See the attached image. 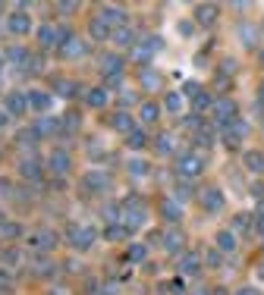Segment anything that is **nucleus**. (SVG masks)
<instances>
[{
	"instance_id": "b1692460",
	"label": "nucleus",
	"mask_w": 264,
	"mask_h": 295,
	"mask_svg": "<svg viewBox=\"0 0 264 295\" xmlns=\"http://www.w3.org/2000/svg\"><path fill=\"white\" fill-rule=\"evenodd\" d=\"M126 213V229H135L138 223H142V211L138 207H129V211H123Z\"/></svg>"
},
{
	"instance_id": "4be33fe9",
	"label": "nucleus",
	"mask_w": 264,
	"mask_h": 295,
	"mask_svg": "<svg viewBox=\"0 0 264 295\" xmlns=\"http://www.w3.org/2000/svg\"><path fill=\"white\" fill-rule=\"evenodd\" d=\"M91 242H95V229H79V236H76V248H88Z\"/></svg>"
},
{
	"instance_id": "bb28decb",
	"label": "nucleus",
	"mask_w": 264,
	"mask_h": 295,
	"mask_svg": "<svg viewBox=\"0 0 264 295\" xmlns=\"http://www.w3.org/2000/svg\"><path fill=\"white\" fill-rule=\"evenodd\" d=\"M114 41L123 44V48H129V44H132V32H129V29H116V32H114Z\"/></svg>"
},
{
	"instance_id": "f03ea898",
	"label": "nucleus",
	"mask_w": 264,
	"mask_h": 295,
	"mask_svg": "<svg viewBox=\"0 0 264 295\" xmlns=\"http://www.w3.org/2000/svg\"><path fill=\"white\" fill-rule=\"evenodd\" d=\"M214 110H217V123H220V126H227V123H233V119H236V104L230 98L214 100Z\"/></svg>"
},
{
	"instance_id": "4468645a",
	"label": "nucleus",
	"mask_w": 264,
	"mask_h": 295,
	"mask_svg": "<svg viewBox=\"0 0 264 295\" xmlns=\"http://www.w3.org/2000/svg\"><path fill=\"white\" fill-rule=\"evenodd\" d=\"M88 32H91V38H98V41H104V38L110 35V29H107V22H104L101 16L98 19H91V25H88Z\"/></svg>"
},
{
	"instance_id": "79ce46f5",
	"label": "nucleus",
	"mask_w": 264,
	"mask_h": 295,
	"mask_svg": "<svg viewBox=\"0 0 264 295\" xmlns=\"http://www.w3.org/2000/svg\"><path fill=\"white\" fill-rule=\"evenodd\" d=\"M79 3H57V10H63V13H69V10H76Z\"/></svg>"
},
{
	"instance_id": "f8f14e48",
	"label": "nucleus",
	"mask_w": 264,
	"mask_h": 295,
	"mask_svg": "<svg viewBox=\"0 0 264 295\" xmlns=\"http://www.w3.org/2000/svg\"><path fill=\"white\" fill-rule=\"evenodd\" d=\"M29 245L32 248H54L57 239H54V232H35V236L29 239Z\"/></svg>"
},
{
	"instance_id": "4c0bfd02",
	"label": "nucleus",
	"mask_w": 264,
	"mask_h": 295,
	"mask_svg": "<svg viewBox=\"0 0 264 295\" xmlns=\"http://www.w3.org/2000/svg\"><path fill=\"white\" fill-rule=\"evenodd\" d=\"M129 173H135V176H142V173H148V166H145L142 160H132V164H129Z\"/></svg>"
},
{
	"instance_id": "2eb2a0df",
	"label": "nucleus",
	"mask_w": 264,
	"mask_h": 295,
	"mask_svg": "<svg viewBox=\"0 0 264 295\" xmlns=\"http://www.w3.org/2000/svg\"><path fill=\"white\" fill-rule=\"evenodd\" d=\"M164 248H167V251H180V248H182V232L180 229H170L167 236H164Z\"/></svg>"
},
{
	"instance_id": "cd10ccee",
	"label": "nucleus",
	"mask_w": 264,
	"mask_h": 295,
	"mask_svg": "<svg viewBox=\"0 0 264 295\" xmlns=\"http://www.w3.org/2000/svg\"><path fill=\"white\" fill-rule=\"evenodd\" d=\"M29 100H32V107H35V110H44V107L50 104V98H48V95H41V91H35V95H29Z\"/></svg>"
},
{
	"instance_id": "c756f323",
	"label": "nucleus",
	"mask_w": 264,
	"mask_h": 295,
	"mask_svg": "<svg viewBox=\"0 0 264 295\" xmlns=\"http://www.w3.org/2000/svg\"><path fill=\"white\" fill-rule=\"evenodd\" d=\"M19 232H22V226H16V223H3L0 226V236L3 239H13V236H19Z\"/></svg>"
},
{
	"instance_id": "412c9836",
	"label": "nucleus",
	"mask_w": 264,
	"mask_h": 295,
	"mask_svg": "<svg viewBox=\"0 0 264 295\" xmlns=\"http://www.w3.org/2000/svg\"><path fill=\"white\" fill-rule=\"evenodd\" d=\"M192 107H195V113H204V110H211L214 104H211V98L204 95V91H198V95L192 98Z\"/></svg>"
},
{
	"instance_id": "f704fd0d",
	"label": "nucleus",
	"mask_w": 264,
	"mask_h": 295,
	"mask_svg": "<svg viewBox=\"0 0 264 295\" xmlns=\"http://www.w3.org/2000/svg\"><path fill=\"white\" fill-rule=\"evenodd\" d=\"M154 148H157V151H161V154H167V151H170V135H157Z\"/></svg>"
},
{
	"instance_id": "9b49d317",
	"label": "nucleus",
	"mask_w": 264,
	"mask_h": 295,
	"mask_svg": "<svg viewBox=\"0 0 264 295\" xmlns=\"http://www.w3.org/2000/svg\"><path fill=\"white\" fill-rule=\"evenodd\" d=\"M233 248H236V236L230 229H220V232H217V251H227L230 254Z\"/></svg>"
},
{
	"instance_id": "e433bc0d",
	"label": "nucleus",
	"mask_w": 264,
	"mask_h": 295,
	"mask_svg": "<svg viewBox=\"0 0 264 295\" xmlns=\"http://www.w3.org/2000/svg\"><path fill=\"white\" fill-rule=\"evenodd\" d=\"M129 261H145V248L142 245H132L129 248Z\"/></svg>"
},
{
	"instance_id": "c85d7f7f",
	"label": "nucleus",
	"mask_w": 264,
	"mask_h": 295,
	"mask_svg": "<svg viewBox=\"0 0 264 295\" xmlns=\"http://www.w3.org/2000/svg\"><path fill=\"white\" fill-rule=\"evenodd\" d=\"M126 142H129V148H145V132H138V129H132V132H129V138H126Z\"/></svg>"
},
{
	"instance_id": "473e14b6",
	"label": "nucleus",
	"mask_w": 264,
	"mask_h": 295,
	"mask_svg": "<svg viewBox=\"0 0 264 295\" xmlns=\"http://www.w3.org/2000/svg\"><path fill=\"white\" fill-rule=\"evenodd\" d=\"M57 129V123H54V119H41V123H38V135H44V132H54Z\"/></svg>"
},
{
	"instance_id": "1a4fd4ad",
	"label": "nucleus",
	"mask_w": 264,
	"mask_h": 295,
	"mask_svg": "<svg viewBox=\"0 0 264 295\" xmlns=\"http://www.w3.org/2000/svg\"><path fill=\"white\" fill-rule=\"evenodd\" d=\"M161 217H164V220H170V223H176V220L182 217L180 204H173L170 198H164V201H161Z\"/></svg>"
},
{
	"instance_id": "39448f33",
	"label": "nucleus",
	"mask_w": 264,
	"mask_h": 295,
	"mask_svg": "<svg viewBox=\"0 0 264 295\" xmlns=\"http://www.w3.org/2000/svg\"><path fill=\"white\" fill-rule=\"evenodd\" d=\"M29 107H32L29 95H19V91H16V95H10V98H6V110H10V113H25Z\"/></svg>"
},
{
	"instance_id": "c9c22d12",
	"label": "nucleus",
	"mask_w": 264,
	"mask_h": 295,
	"mask_svg": "<svg viewBox=\"0 0 264 295\" xmlns=\"http://www.w3.org/2000/svg\"><path fill=\"white\" fill-rule=\"evenodd\" d=\"M204 264L208 267H220V251H208L204 254Z\"/></svg>"
},
{
	"instance_id": "dca6fc26",
	"label": "nucleus",
	"mask_w": 264,
	"mask_h": 295,
	"mask_svg": "<svg viewBox=\"0 0 264 295\" xmlns=\"http://www.w3.org/2000/svg\"><path fill=\"white\" fill-rule=\"evenodd\" d=\"M246 166H248L252 173H261V170H264V154H261V151H248V154H246Z\"/></svg>"
},
{
	"instance_id": "58836bf2",
	"label": "nucleus",
	"mask_w": 264,
	"mask_h": 295,
	"mask_svg": "<svg viewBox=\"0 0 264 295\" xmlns=\"http://www.w3.org/2000/svg\"><path fill=\"white\" fill-rule=\"evenodd\" d=\"M6 57H10V60H16V63H19V60H25V50H22V48H13L10 53H6Z\"/></svg>"
},
{
	"instance_id": "6ab92c4d",
	"label": "nucleus",
	"mask_w": 264,
	"mask_h": 295,
	"mask_svg": "<svg viewBox=\"0 0 264 295\" xmlns=\"http://www.w3.org/2000/svg\"><path fill=\"white\" fill-rule=\"evenodd\" d=\"M114 129H120V132H132V116H129L126 110H120V113L114 116Z\"/></svg>"
},
{
	"instance_id": "09e8293b",
	"label": "nucleus",
	"mask_w": 264,
	"mask_h": 295,
	"mask_svg": "<svg viewBox=\"0 0 264 295\" xmlns=\"http://www.w3.org/2000/svg\"><path fill=\"white\" fill-rule=\"evenodd\" d=\"M0 226H3V217H0Z\"/></svg>"
},
{
	"instance_id": "a211bd4d",
	"label": "nucleus",
	"mask_w": 264,
	"mask_h": 295,
	"mask_svg": "<svg viewBox=\"0 0 264 295\" xmlns=\"http://www.w3.org/2000/svg\"><path fill=\"white\" fill-rule=\"evenodd\" d=\"M60 50L66 53V57H82V53H85V48H82V44L76 41V38H69V41H63V44H60Z\"/></svg>"
},
{
	"instance_id": "a878e982",
	"label": "nucleus",
	"mask_w": 264,
	"mask_h": 295,
	"mask_svg": "<svg viewBox=\"0 0 264 295\" xmlns=\"http://www.w3.org/2000/svg\"><path fill=\"white\" fill-rule=\"evenodd\" d=\"M164 107H167L170 113H180V107H182V95H173V91H170V95L164 98Z\"/></svg>"
},
{
	"instance_id": "ea45409f",
	"label": "nucleus",
	"mask_w": 264,
	"mask_h": 295,
	"mask_svg": "<svg viewBox=\"0 0 264 295\" xmlns=\"http://www.w3.org/2000/svg\"><path fill=\"white\" fill-rule=\"evenodd\" d=\"M255 226H258V232H261V236H264V213H261V211L255 213Z\"/></svg>"
},
{
	"instance_id": "72a5a7b5",
	"label": "nucleus",
	"mask_w": 264,
	"mask_h": 295,
	"mask_svg": "<svg viewBox=\"0 0 264 295\" xmlns=\"http://www.w3.org/2000/svg\"><path fill=\"white\" fill-rule=\"evenodd\" d=\"M85 185H107V176H98V173H88V176H85Z\"/></svg>"
},
{
	"instance_id": "a18cd8bd",
	"label": "nucleus",
	"mask_w": 264,
	"mask_h": 295,
	"mask_svg": "<svg viewBox=\"0 0 264 295\" xmlns=\"http://www.w3.org/2000/svg\"><path fill=\"white\" fill-rule=\"evenodd\" d=\"M195 295H208V289H201V292H195Z\"/></svg>"
},
{
	"instance_id": "a19ab883",
	"label": "nucleus",
	"mask_w": 264,
	"mask_h": 295,
	"mask_svg": "<svg viewBox=\"0 0 264 295\" xmlns=\"http://www.w3.org/2000/svg\"><path fill=\"white\" fill-rule=\"evenodd\" d=\"M236 295H258V289H252V286H242V289L236 292Z\"/></svg>"
},
{
	"instance_id": "aec40b11",
	"label": "nucleus",
	"mask_w": 264,
	"mask_h": 295,
	"mask_svg": "<svg viewBox=\"0 0 264 295\" xmlns=\"http://www.w3.org/2000/svg\"><path fill=\"white\" fill-rule=\"evenodd\" d=\"M180 270H182V273H198V254H182Z\"/></svg>"
},
{
	"instance_id": "9d476101",
	"label": "nucleus",
	"mask_w": 264,
	"mask_h": 295,
	"mask_svg": "<svg viewBox=\"0 0 264 295\" xmlns=\"http://www.w3.org/2000/svg\"><path fill=\"white\" fill-rule=\"evenodd\" d=\"M38 41H41L44 48H54V44H60V38H57V29H54V25H41V29H38Z\"/></svg>"
},
{
	"instance_id": "393cba45",
	"label": "nucleus",
	"mask_w": 264,
	"mask_h": 295,
	"mask_svg": "<svg viewBox=\"0 0 264 295\" xmlns=\"http://www.w3.org/2000/svg\"><path fill=\"white\" fill-rule=\"evenodd\" d=\"M88 104H91V107H104V104H107V91H104V88L88 91Z\"/></svg>"
},
{
	"instance_id": "f3484780",
	"label": "nucleus",
	"mask_w": 264,
	"mask_h": 295,
	"mask_svg": "<svg viewBox=\"0 0 264 295\" xmlns=\"http://www.w3.org/2000/svg\"><path fill=\"white\" fill-rule=\"evenodd\" d=\"M19 173L25 179H38L41 176V166H38V160H25V164H19Z\"/></svg>"
},
{
	"instance_id": "0eeeda50",
	"label": "nucleus",
	"mask_w": 264,
	"mask_h": 295,
	"mask_svg": "<svg viewBox=\"0 0 264 295\" xmlns=\"http://www.w3.org/2000/svg\"><path fill=\"white\" fill-rule=\"evenodd\" d=\"M29 29H32V22H29L25 13H13V16H10V32H13V35H25Z\"/></svg>"
},
{
	"instance_id": "8fccbe9b",
	"label": "nucleus",
	"mask_w": 264,
	"mask_h": 295,
	"mask_svg": "<svg viewBox=\"0 0 264 295\" xmlns=\"http://www.w3.org/2000/svg\"><path fill=\"white\" fill-rule=\"evenodd\" d=\"M0 66H3V57H0Z\"/></svg>"
},
{
	"instance_id": "423d86ee",
	"label": "nucleus",
	"mask_w": 264,
	"mask_h": 295,
	"mask_svg": "<svg viewBox=\"0 0 264 295\" xmlns=\"http://www.w3.org/2000/svg\"><path fill=\"white\" fill-rule=\"evenodd\" d=\"M101 72H104L107 79H116V76L123 72V60H120V57H104V60H101Z\"/></svg>"
},
{
	"instance_id": "ddd939ff",
	"label": "nucleus",
	"mask_w": 264,
	"mask_h": 295,
	"mask_svg": "<svg viewBox=\"0 0 264 295\" xmlns=\"http://www.w3.org/2000/svg\"><path fill=\"white\" fill-rule=\"evenodd\" d=\"M50 170H54V173H66V170H69V157H66V151H54V154H50Z\"/></svg>"
},
{
	"instance_id": "f257e3e1",
	"label": "nucleus",
	"mask_w": 264,
	"mask_h": 295,
	"mask_svg": "<svg viewBox=\"0 0 264 295\" xmlns=\"http://www.w3.org/2000/svg\"><path fill=\"white\" fill-rule=\"evenodd\" d=\"M198 204H201L208 213L223 211V189H217V185H204V189H198Z\"/></svg>"
},
{
	"instance_id": "7c9ffc66",
	"label": "nucleus",
	"mask_w": 264,
	"mask_h": 295,
	"mask_svg": "<svg viewBox=\"0 0 264 295\" xmlns=\"http://www.w3.org/2000/svg\"><path fill=\"white\" fill-rule=\"evenodd\" d=\"M142 82L145 85H161V76L154 69H142Z\"/></svg>"
},
{
	"instance_id": "2f4dec72",
	"label": "nucleus",
	"mask_w": 264,
	"mask_h": 295,
	"mask_svg": "<svg viewBox=\"0 0 264 295\" xmlns=\"http://www.w3.org/2000/svg\"><path fill=\"white\" fill-rule=\"evenodd\" d=\"M126 226H110V229H107V239H114V242H116V239H126Z\"/></svg>"
},
{
	"instance_id": "6e6552de",
	"label": "nucleus",
	"mask_w": 264,
	"mask_h": 295,
	"mask_svg": "<svg viewBox=\"0 0 264 295\" xmlns=\"http://www.w3.org/2000/svg\"><path fill=\"white\" fill-rule=\"evenodd\" d=\"M101 19L107 25H120V22H126V13L120 10V6H104L101 10Z\"/></svg>"
},
{
	"instance_id": "20e7f679",
	"label": "nucleus",
	"mask_w": 264,
	"mask_h": 295,
	"mask_svg": "<svg viewBox=\"0 0 264 295\" xmlns=\"http://www.w3.org/2000/svg\"><path fill=\"white\" fill-rule=\"evenodd\" d=\"M195 22H198V25H214V22H217V3H201V6H195Z\"/></svg>"
},
{
	"instance_id": "37998d69",
	"label": "nucleus",
	"mask_w": 264,
	"mask_h": 295,
	"mask_svg": "<svg viewBox=\"0 0 264 295\" xmlns=\"http://www.w3.org/2000/svg\"><path fill=\"white\" fill-rule=\"evenodd\" d=\"M211 292H214V295H230L227 289H223V286H217V289H211Z\"/></svg>"
},
{
	"instance_id": "49530a36",
	"label": "nucleus",
	"mask_w": 264,
	"mask_h": 295,
	"mask_svg": "<svg viewBox=\"0 0 264 295\" xmlns=\"http://www.w3.org/2000/svg\"><path fill=\"white\" fill-rule=\"evenodd\" d=\"M261 100H264V82H261Z\"/></svg>"
},
{
	"instance_id": "c03bdc74",
	"label": "nucleus",
	"mask_w": 264,
	"mask_h": 295,
	"mask_svg": "<svg viewBox=\"0 0 264 295\" xmlns=\"http://www.w3.org/2000/svg\"><path fill=\"white\" fill-rule=\"evenodd\" d=\"M3 123H6V113H3V110H0V126H3Z\"/></svg>"
},
{
	"instance_id": "5701e85b",
	"label": "nucleus",
	"mask_w": 264,
	"mask_h": 295,
	"mask_svg": "<svg viewBox=\"0 0 264 295\" xmlns=\"http://www.w3.org/2000/svg\"><path fill=\"white\" fill-rule=\"evenodd\" d=\"M138 113H142L145 123H154V119H157V104H151V100H148V104L138 107Z\"/></svg>"
},
{
	"instance_id": "7ed1b4c3",
	"label": "nucleus",
	"mask_w": 264,
	"mask_h": 295,
	"mask_svg": "<svg viewBox=\"0 0 264 295\" xmlns=\"http://www.w3.org/2000/svg\"><path fill=\"white\" fill-rule=\"evenodd\" d=\"M176 170H180V176H198V173L204 170V164H201V157H195V154H186V157H180Z\"/></svg>"
},
{
	"instance_id": "de8ad7c7",
	"label": "nucleus",
	"mask_w": 264,
	"mask_h": 295,
	"mask_svg": "<svg viewBox=\"0 0 264 295\" xmlns=\"http://www.w3.org/2000/svg\"><path fill=\"white\" fill-rule=\"evenodd\" d=\"M261 66H264V50H261Z\"/></svg>"
}]
</instances>
